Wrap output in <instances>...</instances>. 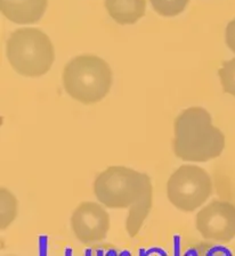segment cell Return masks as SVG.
Masks as SVG:
<instances>
[{
	"label": "cell",
	"mask_w": 235,
	"mask_h": 256,
	"mask_svg": "<svg viewBox=\"0 0 235 256\" xmlns=\"http://www.w3.org/2000/svg\"><path fill=\"white\" fill-rule=\"evenodd\" d=\"M95 196L109 208H128L126 229L130 237L139 232L152 208V184L145 173L125 166H110L96 178Z\"/></svg>",
	"instance_id": "6da1fadb"
},
{
	"label": "cell",
	"mask_w": 235,
	"mask_h": 256,
	"mask_svg": "<svg viewBox=\"0 0 235 256\" xmlns=\"http://www.w3.org/2000/svg\"><path fill=\"white\" fill-rule=\"evenodd\" d=\"M225 147L222 132L212 126L211 115L202 107H189L175 121L174 150L186 162H207L219 156Z\"/></svg>",
	"instance_id": "7a4b0ae2"
},
{
	"label": "cell",
	"mask_w": 235,
	"mask_h": 256,
	"mask_svg": "<svg viewBox=\"0 0 235 256\" xmlns=\"http://www.w3.org/2000/svg\"><path fill=\"white\" fill-rule=\"evenodd\" d=\"M65 92L82 104L101 102L112 86V71L104 60L93 55L74 57L63 71Z\"/></svg>",
	"instance_id": "3957f363"
},
{
	"label": "cell",
	"mask_w": 235,
	"mask_h": 256,
	"mask_svg": "<svg viewBox=\"0 0 235 256\" xmlns=\"http://www.w3.org/2000/svg\"><path fill=\"white\" fill-rule=\"evenodd\" d=\"M8 62L24 76H41L51 70L55 54L51 39L38 28H24L12 33L6 44Z\"/></svg>",
	"instance_id": "277c9868"
},
{
	"label": "cell",
	"mask_w": 235,
	"mask_h": 256,
	"mask_svg": "<svg viewBox=\"0 0 235 256\" xmlns=\"http://www.w3.org/2000/svg\"><path fill=\"white\" fill-rule=\"evenodd\" d=\"M212 182L207 172L195 165H181L167 184L170 203L184 212H193L211 195Z\"/></svg>",
	"instance_id": "5b68a950"
},
{
	"label": "cell",
	"mask_w": 235,
	"mask_h": 256,
	"mask_svg": "<svg viewBox=\"0 0 235 256\" xmlns=\"http://www.w3.org/2000/svg\"><path fill=\"white\" fill-rule=\"evenodd\" d=\"M195 226L203 238L228 242L235 238V206L213 200L197 213Z\"/></svg>",
	"instance_id": "8992f818"
},
{
	"label": "cell",
	"mask_w": 235,
	"mask_h": 256,
	"mask_svg": "<svg viewBox=\"0 0 235 256\" xmlns=\"http://www.w3.org/2000/svg\"><path fill=\"white\" fill-rule=\"evenodd\" d=\"M74 234L84 244L103 240L110 229V216L101 205L92 202L80 204L71 218Z\"/></svg>",
	"instance_id": "52a82bcc"
},
{
	"label": "cell",
	"mask_w": 235,
	"mask_h": 256,
	"mask_svg": "<svg viewBox=\"0 0 235 256\" xmlns=\"http://www.w3.org/2000/svg\"><path fill=\"white\" fill-rule=\"evenodd\" d=\"M48 0H0V10L16 24H34L43 18Z\"/></svg>",
	"instance_id": "ba28073f"
},
{
	"label": "cell",
	"mask_w": 235,
	"mask_h": 256,
	"mask_svg": "<svg viewBox=\"0 0 235 256\" xmlns=\"http://www.w3.org/2000/svg\"><path fill=\"white\" fill-rule=\"evenodd\" d=\"M105 7L115 22L134 24L145 15V0H105Z\"/></svg>",
	"instance_id": "9c48e42d"
},
{
	"label": "cell",
	"mask_w": 235,
	"mask_h": 256,
	"mask_svg": "<svg viewBox=\"0 0 235 256\" xmlns=\"http://www.w3.org/2000/svg\"><path fill=\"white\" fill-rule=\"evenodd\" d=\"M156 13L164 18H174L186 8L189 0H150Z\"/></svg>",
	"instance_id": "30bf717a"
},
{
	"label": "cell",
	"mask_w": 235,
	"mask_h": 256,
	"mask_svg": "<svg viewBox=\"0 0 235 256\" xmlns=\"http://www.w3.org/2000/svg\"><path fill=\"white\" fill-rule=\"evenodd\" d=\"M218 74L224 92L235 97V58L224 62Z\"/></svg>",
	"instance_id": "8fae6325"
},
{
	"label": "cell",
	"mask_w": 235,
	"mask_h": 256,
	"mask_svg": "<svg viewBox=\"0 0 235 256\" xmlns=\"http://www.w3.org/2000/svg\"><path fill=\"white\" fill-rule=\"evenodd\" d=\"M16 216V200L7 189H2V229H6Z\"/></svg>",
	"instance_id": "7c38bea8"
},
{
	"label": "cell",
	"mask_w": 235,
	"mask_h": 256,
	"mask_svg": "<svg viewBox=\"0 0 235 256\" xmlns=\"http://www.w3.org/2000/svg\"><path fill=\"white\" fill-rule=\"evenodd\" d=\"M226 44L235 54V20H230L226 26Z\"/></svg>",
	"instance_id": "4fadbf2b"
}]
</instances>
